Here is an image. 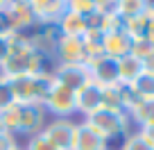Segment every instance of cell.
Returning <instances> with one entry per match:
<instances>
[{"label":"cell","instance_id":"cell-1","mask_svg":"<svg viewBox=\"0 0 154 150\" xmlns=\"http://www.w3.org/2000/svg\"><path fill=\"white\" fill-rule=\"evenodd\" d=\"M48 59L32 46L27 32H14L7 39V57L0 64V75L5 80L25 78V75H38L50 71Z\"/></svg>","mask_w":154,"mask_h":150},{"label":"cell","instance_id":"cell-2","mask_svg":"<svg viewBox=\"0 0 154 150\" xmlns=\"http://www.w3.org/2000/svg\"><path fill=\"white\" fill-rule=\"evenodd\" d=\"M93 132L102 136L106 143H111L113 139H125L129 134V127H131V121H129V114L127 111H120V109H106V107H100L97 111H93L91 116L82 118Z\"/></svg>","mask_w":154,"mask_h":150},{"label":"cell","instance_id":"cell-3","mask_svg":"<svg viewBox=\"0 0 154 150\" xmlns=\"http://www.w3.org/2000/svg\"><path fill=\"white\" fill-rule=\"evenodd\" d=\"M11 100L20 105H43V98L52 84V73H38V75H25V78L7 80Z\"/></svg>","mask_w":154,"mask_h":150},{"label":"cell","instance_id":"cell-4","mask_svg":"<svg viewBox=\"0 0 154 150\" xmlns=\"http://www.w3.org/2000/svg\"><path fill=\"white\" fill-rule=\"evenodd\" d=\"M43 109L52 118H72L77 114L75 91L63 87V84H59V82H54V78H52V84H50L48 93L43 98Z\"/></svg>","mask_w":154,"mask_h":150},{"label":"cell","instance_id":"cell-5","mask_svg":"<svg viewBox=\"0 0 154 150\" xmlns=\"http://www.w3.org/2000/svg\"><path fill=\"white\" fill-rule=\"evenodd\" d=\"M41 132H43L45 139L57 150H72V141H75V132H77V121L75 118H50Z\"/></svg>","mask_w":154,"mask_h":150},{"label":"cell","instance_id":"cell-6","mask_svg":"<svg viewBox=\"0 0 154 150\" xmlns=\"http://www.w3.org/2000/svg\"><path fill=\"white\" fill-rule=\"evenodd\" d=\"M54 82L63 84V87L77 91L79 87H84L86 82H91V71L86 64H54L50 68Z\"/></svg>","mask_w":154,"mask_h":150},{"label":"cell","instance_id":"cell-7","mask_svg":"<svg viewBox=\"0 0 154 150\" xmlns=\"http://www.w3.org/2000/svg\"><path fill=\"white\" fill-rule=\"evenodd\" d=\"M54 64H86L88 55L79 37H59L52 53Z\"/></svg>","mask_w":154,"mask_h":150},{"label":"cell","instance_id":"cell-8","mask_svg":"<svg viewBox=\"0 0 154 150\" xmlns=\"http://www.w3.org/2000/svg\"><path fill=\"white\" fill-rule=\"evenodd\" d=\"M48 123V111L43 105H20V121H18V132L23 136H34L45 127Z\"/></svg>","mask_w":154,"mask_h":150},{"label":"cell","instance_id":"cell-9","mask_svg":"<svg viewBox=\"0 0 154 150\" xmlns=\"http://www.w3.org/2000/svg\"><path fill=\"white\" fill-rule=\"evenodd\" d=\"M27 37H29L32 46L38 50V53H43L45 57L52 59L54 46H57V39L61 37V34H59L57 23H36V25L27 32Z\"/></svg>","mask_w":154,"mask_h":150},{"label":"cell","instance_id":"cell-10","mask_svg":"<svg viewBox=\"0 0 154 150\" xmlns=\"http://www.w3.org/2000/svg\"><path fill=\"white\" fill-rule=\"evenodd\" d=\"M100 107H102V87L95 84L93 80L75 91V109L82 118L91 116L93 111H97Z\"/></svg>","mask_w":154,"mask_h":150},{"label":"cell","instance_id":"cell-11","mask_svg":"<svg viewBox=\"0 0 154 150\" xmlns=\"http://www.w3.org/2000/svg\"><path fill=\"white\" fill-rule=\"evenodd\" d=\"M88 71H91V80L100 87H111V84H118V66H116V59H109L104 55L100 57H93L86 62Z\"/></svg>","mask_w":154,"mask_h":150},{"label":"cell","instance_id":"cell-12","mask_svg":"<svg viewBox=\"0 0 154 150\" xmlns=\"http://www.w3.org/2000/svg\"><path fill=\"white\" fill-rule=\"evenodd\" d=\"M131 43H134V39H131L122 27L111 30V32L104 34L102 53H104V57H109V59H120V57H125V55L131 53Z\"/></svg>","mask_w":154,"mask_h":150},{"label":"cell","instance_id":"cell-13","mask_svg":"<svg viewBox=\"0 0 154 150\" xmlns=\"http://www.w3.org/2000/svg\"><path fill=\"white\" fill-rule=\"evenodd\" d=\"M36 23H57L66 11V0H27Z\"/></svg>","mask_w":154,"mask_h":150},{"label":"cell","instance_id":"cell-14","mask_svg":"<svg viewBox=\"0 0 154 150\" xmlns=\"http://www.w3.org/2000/svg\"><path fill=\"white\" fill-rule=\"evenodd\" d=\"M109 143L97 132H93L84 121H77V132L72 141V150H106Z\"/></svg>","mask_w":154,"mask_h":150},{"label":"cell","instance_id":"cell-15","mask_svg":"<svg viewBox=\"0 0 154 150\" xmlns=\"http://www.w3.org/2000/svg\"><path fill=\"white\" fill-rule=\"evenodd\" d=\"M116 66H118V84H122V87L134 84L145 73L143 62L138 57H134V55H125V57L116 59Z\"/></svg>","mask_w":154,"mask_h":150},{"label":"cell","instance_id":"cell-16","mask_svg":"<svg viewBox=\"0 0 154 150\" xmlns=\"http://www.w3.org/2000/svg\"><path fill=\"white\" fill-rule=\"evenodd\" d=\"M7 11L11 14V18L18 25L20 32H29V30L36 25V18H34L32 7H29L27 0H11L9 5H7Z\"/></svg>","mask_w":154,"mask_h":150},{"label":"cell","instance_id":"cell-17","mask_svg":"<svg viewBox=\"0 0 154 150\" xmlns=\"http://www.w3.org/2000/svg\"><path fill=\"white\" fill-rule=\"evenodd\" d=\"M57 27L61 37H79L82 39L88 30V23L84 16H77L72 11H63V16L57 21Z\"/></svg>","mask_w":154,"mask_h":150},{"label":"cell","instance_id":"cell-18","mask_svg":"<svg viewBox=\"0 0 154 150\" xmlns=\"http://www.w3.org/2000/svg\"><path fill=\"white\" fill-rule=\"evenodd\" d=\"M127 114H129L131 125H136V127L152 125L154 123V98H149V100H138Z\"/></svg>","mask_w":154,"mask_h":150},{"label":"cell","instance_id":"cell-19","mask_svg":"<svg viewBox=\"0 0 154 150\" xmlns=\"http://www.w3.org/2000/svg\"><path fill=\"white\" fill-rule=\"evenodd\" d=\"M102 107L125 111V87H122V84L102 87Z\"/></svg>","mask_w":154,"mask_h":150},{"label":"cell","instance_id":"cell-20","mask_svg":"<svg viewBox=\"0 0 154 150\" xmlns=\"http://www.w3.org/2000/svg\"><path fill=\"white\" fill-rule=\"evenodd\" d=\"M18 121H20V102H7L5 107H0V123L5 127V132L16 134L18 132Z\"/></svg>","mask_w":154,"mask_h":150},{"label":"cell","instance_id":"cell-21","mask_svg":"<svg viewBox=\"0 0 154 150\" xmlns=\"http://www.w3.org/2000/svg\"><path fill=\"white\" fill-rule=\"evenodd\" d=\"M149 2H152V0H118V5H116V14L120 16L122 21L136 18V16H140L149 7Z\"/></svg>","mask_w":154,"mask_h":150},{"label":"cell","instance_id":"cell-22","mask_svg":"<svg viewBox=\"0 0 154 150\" xmlns=\"http://www.w3.org/2000/svg\"><path fill=\"white\" fill-rule=\"evenodd\" d=\"M102 41H104V32H100V30H93V27L86 30V34L82 37V43H84V50H86L88 59L104 55V53H102Z\"/></svg>","mask_w":154,"mask_h":150},{"label":"cell","instance_id":"cell-23","mask_svg":"<svg viewBox=\"0 0 154 150\" xmlns=\"http://www.w3.org/2000/svg\"><path fill=\"white\" fill-rule=\"evenodd\" d=\"M129 89L134 91V96L138 100H149V98H154V78L143 73L134 84H129Z\"/></svg>","mask_w":154,"mask_h":150},{"label":"cell","instance_id":"cell-24","mask_svg":"<svg viewBox=\"0 0 154 150\" xmlns=\"http://www.w3.org/2000/svg\"><path fill=\"white\" fill-rule=\"evenodd\" d=\"M118 150H154V148L138 134V130H134V132H129V134L122 139V143H120Z\"/></svg>","mask_w":154,"mask_h":150},{"label":"cell","instance_id":"cell-25","mask_svg":"<svg viewBox=\"0 0 154 150\" xmlns=\"http://www.w3.org/2000/svg\"><path fill=\"white\" fill-rule=\"evenodd\" d=\"M66 11L88 18L91 14H95V5H93V0H66Z\"/></svg>","mask_w":154,"mask_h":150},{"label":"cell","instance_id":"cell-26","mask_svg":"<svg viewBox=\"0 0 154 150\" xmlns=\"http://www.w3.org/2000/svg\"><path fill=\"white\" fill-rule=\"evenodd\" d=\"M129 55H134V57H138L140 62H145V59H149L154 55V43H149V41H145V39H134Z\"/></svg>","mask_w":154,"mask_h":150},{"label":"cell","instance_id":"cell-27","mask_svg":"<svg viewBox=\"0 0 154 150\" xmlns=\"http://www.w3.org/2000/svg\"><path fill=\"white\" fill-rule=\"evenodd\" d=\"M23 150H57L52 143H50L48 139H45V134L43 132H38V134H34V136H29L27 139V143L25 145H20Z\"/></svg>","mask_w":154,"mask_h":150},{"label":"cell","instance_id":"cell-28","mask_svg":"<svg viewBox=\"0 0 154 150\" xmlns=\"http://www.w3.org/2000/svg\"><path fill=\"white\" fill-rule=\"evenodd\" d=\"M93 5H95V11H100V14H111V11H116L118 0H93Z\"/></svg>","mask_w":154,"mask_h":150},{"label":"cell","instance_id":"cell-29","mask_svg":"<svg viewBox=\"0 0 154 150\" xmlns=\"http://www.w3.org/2000/svg\"><path fill=\"white\" fill-rule=\"evenodd\" d=\"M14 148H18L16 134H9V132L0 134V150H14Z\"/></svg>","mask_w":154,"mask_h":150},{"label":"cell","instance_id":"cell-30","mask_svg":"<svg viewBox=\"0 0 154 150\" xmlns=\"http://www.w3.org/2000/svg\"><path fill=\"white\" fill-rule=\"evenodd\" d=\"M138 134H140V136H143V139L154 148V123H152V125H143V127H138Z\"/></svg>","mask_w":154,"mask_h":150},{"label":"cell","instance_id":"cell-31","mask_svg":"<svg viewBox=\"0 0 154 150\" xmlns=\"http://www.w3.org/2000/svg\"><path fill=\"white\" fill-rule=\"evenodd\" d=\"M7 39H9V37H2V34H0V64L7 57Z\"/></svg>","mask_w":154,"mask_h":150},{"label":"cell","instance_id":"cell-32","mask_svg":"<svg viewBox=\"0 0 154 150\" xmlns=\"http://www.w3.org/2000/svg\"><path fill=\"white\" fill-rule=\"evenodd\" d=\"M143 66H145V73L154 78V55H152L149 59H145V62H143Z\"/></svg>","mask_w":154,"mask_h":150},{"label":"cell","instance_id":"cell-33","mask_svg":"<svg viewBox=\"0 0 154 150\" xmlns=\"http://www.w3.org/2000/svg\"><path fill=\"white\" fill-rule=\"evenodd\" d=\"M9 2H11V0H0V11L5 9V7H7V5H9Z\"/></svg>","mask_w":154,"mask_h":150},{"label":"cell","instance_id":"cell-34","mask_svg":"<svg viewBox=\"0 0 154 150\" xmlns=\"http://www.w3.org/2000/svg\"><path fill=\"white\" fill-rule=\"evenodd\" d=\"M0 134H5V127H2V123H0Z\"/></svg>","mask_w":154,"mask_h":150},{"label":"cell","instance_id":"cell-35","mask_svg":"<svg viewBox=\"0 0 154 150\" xmlns=\"http://www.w3.org/2000/svg\"><path fill=\"white\" fill-rule=\"evenodd\" d=\"M106 150H118V148H111V145H109V148H106Z\"/></svg>","mask_w":154,"mask_h":150},{"label":"cell","instance_id":"cell-36","mask_svg":"<svg viewBox=\"0 0 154 150\" xmlns=\"http://www.w3.org/2000/svg\"><path fill=\"white\" fill-rule=\"evenodd\" d=\"M14 150H23V148H20V145H18V148H14Z\"/></svg>","mask_w":154,"mask_h":150}]
</instances>
